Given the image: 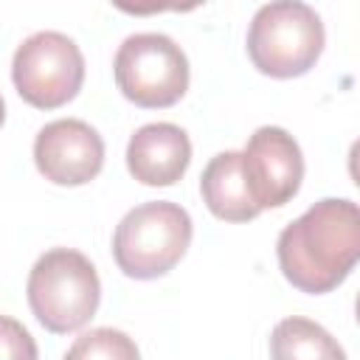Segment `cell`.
Returning <instances> with one entry per match:
<instances>
[{
  "label": "cell",
  "instance_id": "14",
  "mask_svg": "<svg viewBox=\"0 0 360 360\" xmlns=\"http://www.w3.org/2000/svg\"><path fill=\"white\" fill-rule=\"evenodd\" d=\"M3 121H6V104H3V96H0V127H3Z\"/></svg>",
  "mask_w": 360,
  "mask_h": 360
},
{
  "label": "cell",
  "instance_id": "6",
  "mask_svg": "<svg viewBox=\"0 0 360 360\" xmlns=\"http://www.w3.org/2000/svg\"><path fill=\"white\" fill-rule=\"evenodd\" d=\"M11 79L22 101L37 110H56L82 90L84 56L70 37L39 31L14 51Z\"/></svg>",
  "mask_w": 360,
  "mask_h": 360
},
{
  "label": "cell",
  "instance_id": "3",
  "mask_svg": "<svg viewBox=\"0 0 360 360\" xmlns=\"http://www.w3.org/2000/svg\"><path fill=\"white\" fill-rule=\"evenodd\" d=\"M323 22L318 11L298 0L262 6L248 28V56L259 73L273 79L304 76L323 51Z\"/></svg>",
  "mask_w": 360,
  "mask_h": 360
},
{
  "label": "cell",
  "instance_id": "1",
  "mask_svg": "<svg viewBox=\"0 0 360 360\" xmlns=\"http://www.w3.org/2000/svg\"><path fill=\"white\" fill-rule=\"evenodd\" d=\"M278 267L301 292L321 295L346 281L360 259V211L352 200L326 197L278 233Z\"/></svg>",
  "mask_w": 360,
  "mask_h": 360
},
{
  "label": "cell",
  "instance_id": "4",
  "mask_svg": "<svg viewBox=\"0 0 360 360\" xmlns=\"http://www.w3.org/2000/svg\"><path fill=\"white\" fill-rule=\"evenodd\" d=\"M191 217L183 205L155 200L135 205L112 233V256L129 278L166 276L191 245Z\"/></svg>",
  "mask_w": 360,
  "mask_h": 360
},
{
  "label": "cell",
  "instance_id": "8",
  "mask_svg": "<svg viewBox=\"0 0 360 360\" xmlns=\"http://www.w3.org/2000/svg\"><path fill=\"white\" fill-rule=\"evenodd\" d=\"M34 163L56 186H84L104 166V141L90 124L59 118L37 132Z\"/></svg>",
  "mask_w": 360,
  "mask_h": 360
},
{
  "label": "cell",
  "instance_id": "10",
  "mask_svg": "<svg viewBox=\"0 0 360 360\" xmlns=\"http://www.w3.org/2000/svg\"><path fill=\"white\" fill-rule=\"evenodd\" d=\"M202 202L217 219L225 222H248L262 214L253 202L250 188L242 174V152H219L208 160L200 177Z\"/></svg>",
  "mask_w": 360,
  "mask_h": 360
},
{
  "label": "cell",
  "instance_id": "7",
  "mask_svg": "<svg viewBox=\"0 0 360 360\" xmlns=\"http://www.w3.org/2000/svg\"><path fill=\"white\" fill-rule=\"evenodd\" d=\"M242 174L253 202L264 208L287 205L304 180V155L281 127H259L242 152Z\"/></svg>",
  "mask_w": 360,
  "mask_h": 360
},
{
  "label": "cell",
  "instance_id": "2",
  "mask_svg": "<svg viewBox=\"0 0 360 360\" xmlns=\"http://www.w3.org/2000/svg\"><path fill=\"white\" fill-rule=\"evenodd\" d=\"M25 292L37 321L53 335H68L90 323L96 315L101 301V281L84 253L53 248L42 253L31 267Z\"/></svg>",
  "mask_w": 360,
  "mask_h": 360
},
{
  "label": "cell",
  "instance_id": "5",
  "mask_svg": "<svg viewBox=\"0 0 360 360\" xmlns=\"http://www.w3.org/2000/svg\"><path fill=\"white\" fill-rule=\"evenodd\" d=\"M112 73L121 96L146 110L172 107L188 90V59L166 34L127 37L118 45Z\"/></svg>",
  "mask_w": 360,
  "mask_h": 360
},
{
  "label": "cell",
  "instance_id": "9",
  "mask_svg": "<svg viewBox=\"0 0 360 360\" xmlns=\"http://www.w3.org/2000/svg\"><path fill=\"white\" fill-rule=\"evenodd\" d=\"M191 163V141L177 124H146L127 146V169L143 186H174Z\"/></svg>",
  "mask_w": 360,
  "mask_h": 360
},
{
  "label": "cell",
  "instance_id": "13",
  "mask_svg": "<svg viewBox=\"0 0 360 360\" xmlns=\"http://www.w3.org/2000/svg\"><path fill=\"white\" fill-rule=\"evenodd\" d=\"M0 360H37L31 332L8 315H0Z\"/></svg>",
  "mask_w": 360,
  "mask_h": 360
},
{
  "label": "cell",
  "instance_id": "12",
  "mask_svg": "<svg viewBox=\"0 0 360 360\" xmlns=\"http://www.w3.org/2000/svg\"><path fill=\"white\" fill-rule=\"evenodd\" d=\"M65 360H141V352L127 332L98 326L79 335Z\"/></svg>",
  "mask_w": 360,
  "mask_h": 360
},
{
  "label": "cell",
  "instance_id": "11",
  "mask_svg": "<svg viewBox=\"0 0 360 360\" xmlns=\"http://www.w3.org/2000/svg\"><path fill=\"white\" fill-rule=\"evenodd\" d=\"M270 360H346V352L321 323L292 315L276 323Z\"/></svg>",
  "mask_w": 360,
  "mask_h": 360
}]
</instances>
